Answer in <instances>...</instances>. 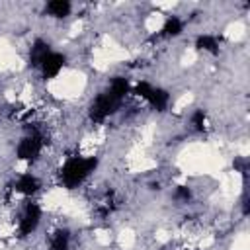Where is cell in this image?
<instances>
[{
    "instance_id": "6da1fadb",
    "label": "cell",
    "mask_w": 250,
    "mask_h": 250,
    "mask_svg": "<svg viewBox=\"0 0 250 250\" xmlns=\"http://www.w3.org/2000/svg\"><path fill=\"white\" fill-rule=\"evenodd\" d=\"M98 168V158L96 156H70L62 168L59 170V180L64 188L74 189L78 188L94 170Z\"/></svg>"
},
{
    "instance_id": "7a4b0ae2",
    "label": "cell",
    "mask_w": 250,
    "mask_h": 250,
    "mask_svg": "<svg viewBox=\"0 0 250 250\" xmlns=\"http://www.w3.org/2000/svg\"><path fill=\"white\" fill-rule=\"evenodd\" d=\"M45 143H47V141H45L43 129L33 127V129H29V133L18 143V146H16V156H18L20 160L33 162V160L39 158V154H41Z\"/></svg>"
},
{
    "instance_id": "3957f363",
    "label": "cell",
    "mask_w": 250,
    "mask_h": 250,
    "mask_svg": "<svg viewBox=\"0 0 250 250\" xmlns=\"http://www.w3.org/2000/svg\"><path fill=\"white\" fill-rule=\"evenodd\" d=\"M119 105H121V102H119L113 94H109V90H105V92L98 94V96L94 98V102L90 104V107H88V117H90V121H94V123H102V121H105L109 115H113V113L119 109Z\"/></svg>"
},
{
    "instance_id": "277c9868",
    "label": "cell",
    "mask_w": 250,
    "mask_h": 250,
    "mask_svg": "<svg viewBox=\"0 0 250 250\" xmlns=\"http://www.w3.org/2000/svg\"><path fill=\"white\" fill-rule=\"evenodd\" d=\"M39 223H41V207L37 203H27L21 213V219H20V229H18L20 236L25 238V236L33 234L37 230Z\"/></svg>"
},
{
    "instance_id": "5b68a950",
    "label": "cell",
    "mask_w": 250,
    "mask_h": 250,
    "mask_svg": "<svg viewBox=\"0 0 250 250\" xmlns=\"http://www.w3.org/2000/svg\"><path fill=\"white\" fill-rule=\"evenodd\" d=\"M64 62H66V59H64V55H62V53L51 51V53L43 59V62L39 64L41 76H43L45 80H51V78L59 76V72L64 68Z\"/></svg>"
},
{
    "instance_id": "8992f818",
    "label": "cell",
    "mask_w": 250,
    "mask_h": 250,
    "mask_svg": "<svg viewBox=\"0 0 250 250\" xmlns=\"http://www.w3.org/2000/svg\"><path fill=\"white\" fill-rule=\"evenodd\" d=\"M39 188H41V182H39V178L37 176H33L31 172H25V174H21L20 178H18V182H16V191H20V193H23V195H33V193H37L39 191Z\"/></svg>"
},
{
    "instance_id": "52a82bcc",
    "label": "cell",
    "mask_w": 250,
    "mask_h": 250,
    "mask_svg": "<svg viewBox=\"0 0 250 250\" xmlns=\"http://www.w3.org/2000/svg\"><path fill=\"white\" fill-rule=\"evenodd\" d=\"M70 230L68 229H57L49 234V250H70Z\"/></svg>"
},
{
    "instance_id": "ba28073f",
    "label": "cell",
    "mask_w": 250,
    "mask_h": 250,
    "mask_svg": "<svg viewBox=\"0 0 250 250\" xmlns=\"http://www.w3.org/2000/svg\"><path fill=\"white\" fill-rule=\"evenodd\" d=\"M49 53H51L49 43H47L45 39H35L33 45H31V49H29V64L35 66V68H39V64L43 62V59H45Z\"/></svg>"
},
{
    "instance_id": "9c48e42d",
    "label": "cell",
    "mask_w": 250,
    "mask_h": 250,
    "mask_svg": "<svg viewBox=\"0 0 250 250\" xmlns=\"http://www.w3.org/2000/svg\"><path fill=\"white\" fill-rule=\"evenodd\" d=\"M146 102H148L156 111H166V107H168V104H170V94H168V90H164V88L152 86V90H150Z\"/></svg>"
},
{
    "instance_id": "30bf717a",
    "label": "cell",
    "mask_w": 250,
    "mask_h": 250,
    "mask_svg": "<svg viewBox=\"0 0 250 250\" xmlns=\"http://www.w3.org/2000/svg\"><path fill=\"white\" fill-rule=\"evenodd\" d=\"M182 31H184V20L178 18V16H168L166 21L162 23L160 37H164V39H172V37H178Z\"/></svg>"
},
{
    "instance_id": "8fae6325",
    "label": "cell",
    "mask_w": 250,
    "mask_h": 250,
    "mask_svg": "<svg viewBox=\"0 0 250 250\" xmlns=\"http://www.w3.org/2000/svg\"><path fill=\"white\" fill-rule=\"evenodd\" d=\"M45 12L51 16V18H57V20H62L66 18L70 12H72V4L68 0H51L45 4Z\"/></svg>"
},
{
    "instance_id": "7c38bea8",
    "label": "cell",
    "mask_w": 250,
    "mask_h": 250,
    "mask_svg": "<svg viewBox=\"0 0 250 250\" xmlns=\"http://www.w3.org/2000/svg\"><path fill=\"white\" fill-rule=\"evenodd\" d=\"M109 94H113L119 102H123L125 100V96L131 92V84H129V80L125 78V76H115L111 82H109Z\"/></svg>"
},
{
    "instance_id": "4fadbf2b",
    "label": "cell",
    "mask_w": 250,
    "mask_h": 250,
    "mask_svg": "<svg viewBox=\"0 0 250 250\" xmlns=\"http://www.w3.org/2000/svg\"><path fill=\"white\" fill-rule=\"evenodd\" d=\"M195 47L199 49V51H205V53H211V55H217L219 53V39L215 37V35H209V33H205V35H199L197 39H195Z\"/></svg>"
},
{
    "instance_id": "5bb4252c",
    "label": "cell",
    "mask_w": 250,
    "mask_h": 250,
    "mask_svg": "<svg viewBox=\"0 0 250 250\" xmlns=\"http://www.w3.org/2000/svg\"><path fill=\"white\" fill-rule=\"evenodd\" d=\"M189 123H191V127H193V131L203 133V131L207 129V113H205L203 109H195V111L191 113V117H189Z\"/></svg>"
},
{
    "instance_id": "9a60e30c",
    "label": "cell",
    "mask_w": 250,
    "mask_h": 250,
    "mask_svg": "<svg viewBox=\"0 0 250 250\" xmlns=\"http://www.w3.org/2000/svg\"><path fill=\"white\" fill-rule=\"evenodd\" d=\"M174 201L184 205V203H189L191 201V189L188 186H178L174 189Z\"/></svg>"
},
{
    "instance_id": "2e32d148",
    "label": "cell",
    "mask_w": 250,
    "mask_h": 250,
    "mask_svg": "<svg viewBox=\"0 0 250 250\" xmlns=\"http://www.w3.org/2000/svg\"><path fill=\"white\" fill-rule=\"evenodd\" d=\"M232 166H234V170H236V172H240V174L246 178V174H248V160H246L244 156H240V158H234Z\"/></svg>"
}]
</instances>
